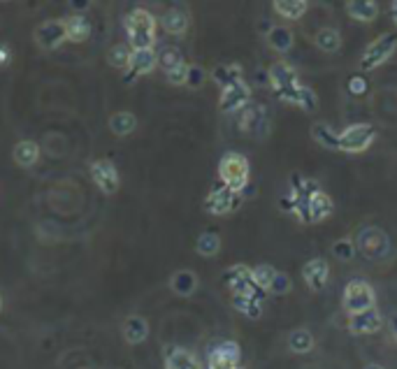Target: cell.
<instances>
[{
    "label": "cell",
    "instance_id": "cell-7",
    "mask_svg": "<svg viewBox=\"0 0 397 369\" xmlns=\"http://www.w3.org/2000/svg\"><path fill=\"white\" fill-rule=\"evenodd\" d=\"M395 49H397V35H393V33L381 35L379 40H374V42L367 47V49H365L362 61H360V70L369 72L379 66H384V63L395 54Z\"/></svg>",
    "mask_w": 397,
    "mask_h": 369
},
{
    "label": "cell",
    "instance_id": "cell-46",
    "mask_svg": "<svg viewBox=\"0 0 397 369\" xmlns=\"http://www.w3.org/2000/svg\"><path fill=\"white\" fill-rule=\"evenodd\" d=\"M362 369H384V367H381V365H377V363H369L367 367H362Z\"/></svg>",
    "mask_w": 397,
    "mask_h": 369
},
{
    "label": "cell",
    "instance_id": "cell-35",
    "mask_svg": "<svg viewBox=\"0 0 397 369\" xmlns=\"http://www.w3.org/2000/svg\"><path fill=\"white\" fill-rule=\"evenodd\" d=\"M179 63H184V59H181V54L179 49H163L161 54H158V66H161L165 72H170L172 68H177Z\"/></svg>",
    "mask_w": 397,
    "mask_h": 369
},
{
    "label": "cell",
    "instance_id": "cell-18",
    "mask_svg": "<svg viewBox=\"0 0 397 369\" xmlns=\"http://www.w3.org/2000/svg\"><path fill=\"white\" fill-rule=\"evenodd\" d=\"M66 35L70 42H84L91 35V21L84 14H73L70 19H66Z\"/></svg>",
    "mask_w": 397,
    "mask_h": 369
},
{
    "label": "cell",
    "instance_id": "cell-21",
    "mask_svg": "<svg viewBox=\"0 0 397 369\" xmlns=\"http://www.w3.org/2000/svg\"><path fill=\"white\" fill-rule=\"evenodd\" d=\"M170 288H172V291L177 293V295H181V298H188V295L195 293V288H197V277L193 274V272L181 270V272H177V274H172Z\"/></svg>",
    "mask_w": 397,
    "mask_h": 369
},
{
    "label": "cell",
    "instance_id": "cell-42",
    "mask_svg": "<svg viewBox=\"0 0 397 369\" xmlns=\"http://www.w3.org/2000/svg\"><path fill=\"white\" fill-rule=\"evenodd\" d=\"M204 70L202 68H197V66H190V70H188V86H193V88H197V86H202V82H204Z\"/></svg>",
    "mask_w": 397,
    "mask_h": 369
},
{
    "label": "cell",
    "instance_id": "cell-32",
    "mask_svg": "<svg viewBox=\"0 0 397 369\" xmlns=\"http://www.w3.org/2000/svg\"><path fill=\"white\" fill-rule=\"evenodd\" d=\"M195 251L202 255V258H212L221 251V237L214 235V232H202L195 242Z\"/></svg>",
    "mask_w": 397,
    "mask_h": 369
},
{
    "label": "cell",
    "instance_id": "cell-17",
    "mask_svg": "<svg viewBox=\"0 0 397 369\" xmlns=\"http://www.w3.org/2000/svg\"><path fill=\"white\" fill-rule=\"evenodd\" d=\"M346 12L355 21L372 23L379 17V5L374 0H353V3H346Z\"/></svg>",
    "mask_w": 397,
    "mask_h": 369
},
{
    "label": "cell",
    "instance_id": "cell-12",
    "mask_svg": "<svg viewBox=\"0 0 397 369\" xmlns=\"http://www.w3.org/2000/svg\"><path fill=\"white\" fill-rule=\"evenodd\" d=\"M158 66V54L154 49H142V52H133L130 66H128V75L123 77L126 84L135 82L142 75H149L154 68Z\"/></svg>",
    "mask_w": 397,
    "mask_h": 369
},
{
    "label": "cell",
    "instance_id": "cell-3",
    "mask_svg": "<svg viewBox=\"0 0 397 369\" xmlns=\"http://www.w3.org/2000/svg\"><path fill=\"white\" fill-rule=\"evenodd\" d=\"M269 72V86L274 88L276 98L288 102V105H298V95H300V86L298 84V75L295 70H293L288 63H274L272 68L267 70Z\"/></svg>",
    "mask_w": 397,
    "mask_h": 369
},
{
    "label": "cell",
    "instance_id": "cell-19",
    "mask_svg": "<svg viewBox=\"0 0 397 369\" xmlns=\"http://www.w3.org/2000/svg\"><path fill=\"white\" fill-rule=\"evenodd\" d=\"M149 337V323L142 316H130L123 323V339L128 344H142Z\"/></svg>",
    "mask_w": 397,
    "mask_h": 369
},
{
    "label": "cell",
    "instance_id": "cell-13",
    "mask_svg": "<svg viewBox=\"0 0 397 369\" xmlns=\"http://www.w3.org/2000/svg\"><path fill=\"white\" fill-rule=\"evenodd\" d=\"M249 98H251V91L249 86L244 82L240 84H233L221 91V100H219V107L221 111H237V109H244L249 105Z\"/></svg>",
    "mask_w": 397,
    "mask_h": 369
},
{
    "label": "cell",
    "instance_id": "cell-16",
    "mask_svg": "<svg viewBox=\"0 0 397 369\" xmlns=\"http://www.w3.org/2000/svg\"><path fill=\"white\" fill-rule=\"evenodd\" d=\"M165 369H202V365L190 351L174 346L165 356Z\"/></svg>",
    "mask_w": 397,
    "mask_h": 369
},
{
    "label": "cell",
    "instance_id": "cell-37",
    "mask_svg": "<svg viewBox=\"0 0 397 369\" xmlns=\"http://www.w3.org/2000/svg\"><path fill=\"white\" fill-rule=\"evenodd\" d=\"M298 107H303L305 111H316V107H319V98H316V93L309 86H300Z\"/></svg>",
    "mask_w": 397,
    "mask_h": 369
},
{
    "label": "cell",
    "instance_id": "cell-11",
    "mask_svg": "<svg viewBox=\"0 0 397 369\" xmlns=\"http://www.w3.org/2000/svg\"><path fill=\"white\" fill-rule=\"evenodd\" d=\"M66 40H68L66 21H44V23H39L35 30V42L47 52L56 49V47L66 42Z\"/></svg>",
    "mask_w": 397,
    "mask_h": 369
},
{
    "label": "cell",
    "instance_id": "cell-5",
    "mask_svg": "<svg viewBox=\"0 0 397 369\" xmlns=\"http://www.w3.org/2000/svg\"><path fill=\"white\" fill-rule=\"evenodd\" d=\"M374 288H372L367 282H362V279H353L351 284L346 286L344 291V309L346 314H362V311H369L374 309Z\"/></svg>",
    "mask_w": 397,
    "mask_h": 369
},
{
    "label": "cell",
    "instance_id": "cell-31",
    "mask_svg": "<svg viewBox=\"0 0 397 369\" xmlns=\"http://www.w3.org/2000/svg\"><path fill=\"white\" fill-rule=\"evenodd\" d=\"M316 47L328 54H335L341 47V35L335 28H321L319 33H316Z\"/></svg>",
    "mask_w": 397,
    "mask_h": 369
},
{
    "label": "cell",
    "instance_id": "cell-29",
    "mask_svg": "<svg viewBox=\"0 0 397 369\" xmlns=\"http://www.w3.org/2000/svg\"><path fill=\"white\" fill-rule=\"evenodd\" d=\"M314 334L309 332V330H305V327H298V330H293L291 334H288V349L293 351V353H300V356H303V353H309L314 349Z\"/></svg>",
    "mask_w": 397,
    "mask_h": 369
},
{
    "label": "cell",
    "instance_id": "cell-15",
    "mask_svg": "<svg viewBox=\"0 0 397 369\" xmlns=\"http://www.w3.org/2000/svg\"><path fill=\"white\" fill-rule=\"evenodd\" d=\"M381 314L377 309H369V311H362V314H355L348 318V330L355 332V334H372L377 332L381 327Z\"/></svg>",
    "mask_w": 397,
    "mask_h": 369
},
{
    "label": "cell",
    "instance_id": "cell-26",
    "mask_svg": "<svg viewBox=\"0 0 397 369\" xmlns=\"http://www.w3.org/2000/svg\"><path fill=\"white\" fill-rule=\"evenodd\" d=\"M212 79L221 88H228V86H233V84L244 82V79H242V68L235 66V63H233V66H219V68H214Z\"/></svg>",
    "mask_w": 397,
    "mask_h": 369
},
{
    "label": "cell",
    "instance_id": "cell-10",
    "mask_svg": "<svg viewBox=\"0 0 397 369\" xmlns=\"http://www.w3.org/2000/svg\"><path fill=\"white\" fill-rule=\"evenodd\" d=\"M240 344L237 341H219L209 349V369H237L240 367Z\"/></svg>",
    "mask_w": 397,
    "mask_h": 369
},
{
    "label": "cell",
    "instance_id": "cell-44",
    "mask_svg": "<svg viewBox=\"0 0 397 369\" xmlns=\"http://www.w3.org/2000/svg\"><path fill=\"white\" fill-rule=\"evenodd\" d=\"M12 61V54H10V47L7 44H0V68H5L7 63Z\"/></svg>",
    "mask_w": 397,
    "mask_h": 369
},
{
    "label": "cell",
    "instance_id": "cell-20",
    "mask_svg": "<svg viewBox=\"0 0 397 369\" xmlns=\"http://www.w3.org/2000/svg\"><path fill=\"white\" fill-rule=\"evenodd\" d=\"M12 158H14V163H17L19 167H33L39 160V147L35 142L23 140V142L17 144V147H14Z\"/></svg>",
    "mask_w": 397,
    "mask_h": 369
},
{
    "label": "cell",
    "instance_id": "cell-23",
    "mask_svg": "<svg viewBox=\"0 0 397 369\" xmlns=\"http://www.w3.org/2000/svg\"><path fill=\"white\" fill-rule=\"evenodd\" d=\"M312 138L316 144H321L323 149L339 151V133H335L328 123H314L312 126Z\"/></svg>",
    "mask_w": 397,
    "mask_h": 369
},
{
    "label": "cell",
    "instance_id": "cell-43",
    "mask_svg": "<svg viewBox=\"0 0 397 369\" xmlns=\"http://www.w3.org/2000/svg\"><path fill=\"white\" fill-rule=\"evenodd\" d=\"M295 205H298V195L295 193H291V195H283L279 200V207L283 212H288V214H295Z\"/></svg>",
    "mask_w": 397,
    "mask_h": 369
},
{
    "label": "cell",
    "instance_id": "cell-40",
    "mask_svg": "<svg viewBox=\"0 0 397 369\" xmlns=\"http://www.w3.org/2000/svg\"><path fill=\"white\" fill-rule=\"evenodd\" d=\"M291 291V279H288V274H283V272H276V277H274V282H272V286H269V291L267 293H272V295H286Z\"/></svg>",
    "mask_w": 397,
    "mask_h": 369
},
{
    "label": "cell",
    "instance_id": "cell-33",
    "mask_svg": "<svg viewBox=\"0 0 397 369\" xmlns=\"http://www.w3.org/2000/svg\"><path fill=\"white\" fill-rule=\"evenodd\" d=\"M130 59H133V52L128 49V44H114L112 49L107 54V61L112 68H118V70H128L130 66Z\"/></svg>",
    "mask_w": 397,
    "mask_h": 369
},
{
    "label": "cell",
    "instance_id": "cell-24",
    "mask_svg": "<svg viewBox=\"0 0 397 369\" xmlns=\"http://www.w3.org/2000/svg\"><path fill=\"white\" fill-rule=\"evenodd\" d=\"M309 210H312V223H319L323 219H328V216L332 214V210H335V205H332L328 193L319 190L314 198H309Z\"/></svg>",
    "mask_w": 397,
    "mask_h": 369
},
{
    "label": "cell",
    "instance_id": "cell-48",
    "mask_svg": "<svg viewBox=\"0 0 397 369\" xmlns=\"http://www.w3.org/2000/svg\"><path fill=\"white\" fill-rule=\"evenodd\" d=\"M0 309H3V295H0Z\"/></svg>",
    "mask_w": 397,
    "mask_h": 369
},
{
    "label": "cell",
    "instance_id": "cell-28",
    "mask_svg": "<svg viewBox=\"0 0 397 369\" xmlns=\"http://www.w3.org/2000/svg\"><path fill=\"white\" fill-rule=\"evenodd\" d=\"M293 30L291 28H283V26H274L272 30H269L267 33V42H269V47H272L274 52H279V54H283V52H288L291 47H293Z\"/></svg>",
    "mask_w": 397,
    "mask_h": 369
},
{
    "label": "cell",
    "instance_id": "cell-49",
    "mask_svg": "<svg viewBox=\"0 0 397 369\" xmlns=\"http://www.w3.org/2000/svg\"><path fill=\"white\" fill-rule=\"evenodd\" d=\"M237 369H244V367H237Z\"/></svg>",
    "mask_w": 397,
    "mask_h": 369
},
{
    "label": "cell",
    "instance_id": "cell-9",
    "mask_svg": "<svg viewBox=\"0 0 397 369\" xmlns=\"http://www.w3.org/2000/svg\"><path fill=\"white\" fill-rule=\"evenodd\" d=\"M91 176L95 181V186H98L105 195H114L118 186H121V179H118V172L112 160H95L91 163Z\"/></svg>",
    "mask_w": 397,
    "mask_h": 369
},
{
    "label": "cell",
    "instance_id": "cell-22",
    "mask_svg": "<svg viewBox=\"0 0 397 369\" xmlns=\"http://www.w3.org/2000/svg\"><path fill=\"white\" fill-rule=\"evenodd\" d=\"M135 128H138V119H135V114H130V111H116V114L109 116V131H112L116 138H126Z\"/></svg>",
    "mask_w": 397,
    "mask_h": 369
},
{
    "label": "cell",
    "instance_id": "cell-30",
    "mask_svg": "<svg viewBox=\"0 0 397 369\" xmlns=\"http://www.w3.org/2000/svg\"><path fill=\"white\" fill-rule=\"evenodd\" d=\"M230 302H233V307L240 311V314L249 316V318H260V314H263V304H260L258 300H251V298H244V295H233L230 298Z\"/></svg>",
    "mask_w": 397,
    "mask_h": 369
},
{
    "label": "cell",
    "instance_id": "cell-2",
    "mask_svg": "<svg viewBox=\"0 0 397 369\" xmlns=\"http://www.w3.org/2000/svg\"><path fill=\"white\" fill-rule=\"evenodd\" d=\"M219 176L224 181V186L235 190V193H242L249 183V160L237 151H230L219 163Z\"/></svg>",
    "mask_w": 397,
    "mask_h": 369
},
{
    "label": "cell",
    "instance_id": "cell-1",
    "mask_svg": "<svg viewBox=\"0 0 397 369\" xmlns=\"http://www.w3.org/2000/svg\"><path fill=\"white\" fill-rule=\"evenodd\" d=\"M126 30H128V40L133 52H142V49H152L156 42V19L152 12L142 10H133L126 19Z\"/></svg>",
    "mask_w": 397,
    "mask_h": 369
},
{
    "label": "cell",
    "instance_id": "cell-45",
    "mask_svg": "<svg viewBox=\"0 0 397 369\" xmlns=\"http://www.w3.org/2000/svg\"><path fill=\"white\" fill-rule=\"evenodd\" d=\"M391 12H393V23L397 26V0H395V3H391Z\"/></svg>",
    "mask_w": 397,
    "mask_h": 369
},
{
    "label": "cell",
    "instance_id": "cell-4",
    "mask_svg": "<svg viewBox=\"0 0 397 369\" xmlns=\"http://www.w3.org/2000/svg\"><path fill=\"white\" fill-rule=\"evenodd\" d=\"M355 248L365 255V258L369 260H379V258H386V255L393 253L391 248V239L384 230H379L374 226H367L358 232V244Z\"/></svg>",
    "mask_w": 397,
    "mask_h": 369
},
{
    "label": "cell",
    "instance_id": "cell-6",
    "mask_svg": "<svg viewBox=\"0 0 397 369\" xmlns=\"http://www.w3.org/2000/svg\"><path fill=\"white\" fill-rule=\"evenodd\" d=\"M374 140H377L374 126L353 123V126H348L346 131L339 133V151H346V154H360V151H367Z\"/></svg>",
    "mask_w": 397,
    "mask_h": 369
},
{
    "label": "cell",
    "instance_id": "cell-27",
    "mask_svg": "<svg viewBox=\"0 0 397 369\" xmlns=\"http://www.w3.org/2000/svg\"><path fill=\"white\" fill-rule=\"evenodd\" d=\"M161 23L170 35H184L188 28V17L184 10H168L163 14Z\"/></svg>",
    "mask_w": 397,
    "mask_h": 369
},
{
    "label": "cell",
    "instance_id": "cell-41",
    "mask_svg": "<svg viewBox=\"0 0 397 369\" xmlns=\"http://www.w3.org/2000/svg\"><path fill=\"white\" fill-rule=\"evenodd\" d=\"M348 91H351V95H365L367 93V82L360 75H355L348 79Z\"/></svg>",
    "mask_w": 397,
    "mask_h": 369
},
{
    "label": "cell",
    "instance_id": "cell-25",
    "mask_svg": "<svg viewBox=\"0 0 397 369\" xmlns=\"http://www.w3.org/2000/svg\"><path fill=\"white\" fill-rule=\"evenodd\" d=\"M309 10V5L305 0H276L274 3V12L283 19L295 21L300 17H305V12Z\"/></svg>",
    "mask_w": 397,
    "mask_h": 369
},
{
    "label": "cell",
    "instance_id": "cell-14",
    "mask_svg": "<svg viewBox=\"0 0 397 369\" xmlns=\"http://www.w3.org/2000/svg\"><path fill=\"white\" fill-rule=\"evenodd\" d=\"M303 274H305L307 286L312 288V291H321V288L328 284L330 267H328V262H325L323 258H314V260H309L305 265Z\"/></svg>",
    "mask_w": 397,
    "mask_h": 369
},
{
    "label": "cell",
    "instance_id": "cell-36",
    "mask_svg": "<svg viewBox=\"0 0 397 369\" xmlns=\"http://www.w3.org/2000/svg\"><path fill=\"white\" fill-rule=\"evenodd\" d=\"M246 277H251V270L246 267V265H233V267H228L224 272V284L230 288L233 284L242 282V279H246Z\"/></svg>",
    "mask_w": 397,
    "mask_h": 369
},
{
    "label": "cell",
    "instance_id": "cell-39",
    "mask_svg": "<svg viewBox=\"0 0 397 369\" xmlns=\"http://www.w3.org/2000/svg\"><path fill=\"white\" fill-rule=\"evenodd\" d=\"M188 70H190V66H186V63H179L177 68H172L170 72H165V75H168V82L170 84L184 86L188 82Z\"/></svg>",
    "mask_w": 397,
    "mask_h": 369
},
{
    "label": "cell",
    "instance_id": "cell-38",
    "mask_svg": "<svg viewBox=\"0 0 397 369\" xmlns=\"http://www.w3.org/2000/svg\"><path fill=\"white\" fill-rule=\"evenodd\" d=\"M332 253H335V258L339 260H351L355 255V244L351 239H337V242L332 244Z\"/></svg>",
    "mask_w": 397,
    "mask_h": 369
},
{
    "label": "cell",
    "instance_id": "cell-8",
    "mask_svg": "<svg viewBox=\"0 0 397 369\" xmlns=\"http://www.w3.org/2000/svg\"><path fill=\"white\" fill-rule=\"evenodd\" d=\"M240 205H242V195L235 193V190L226 188L224 183L216 186L207 198H204V210H207L209 214H216V216L235 212Z\"/></svg>",
    "mask_w": 397,
    "mask_h": 369
},
{
    "label": "cell",
    "instance_id": "cell-47",
    "mask_svg": "<svg viewBox=\"0 0 397 369\" xmlns=\"http://www.w3.org/2000/svg\"><path fill=\"white\" fill-rule=\"evenodd\" d=\"M393 337L397 339V318H393Z\"/></svg>",
    "mask_w": 397,
    "mask_h": 369
},
{
    "label": "cell",
    "instance_id": "cell-34",
    "mask_svg": "<svg viewBox=\"0 0 397 369\" xmlns=\"http://www.w3.org/2000/svg\"><path fill=\"white\" fill-rule=\"evenodd\" d=\"M274 277H276V270L272 267V265H258V267L251 270V279L256 282L258 288H263L265 293L269 291V286H272Z\"/></svg>",
    "mask_w": 397,
    "mask_h": 369
}]
</instances>
